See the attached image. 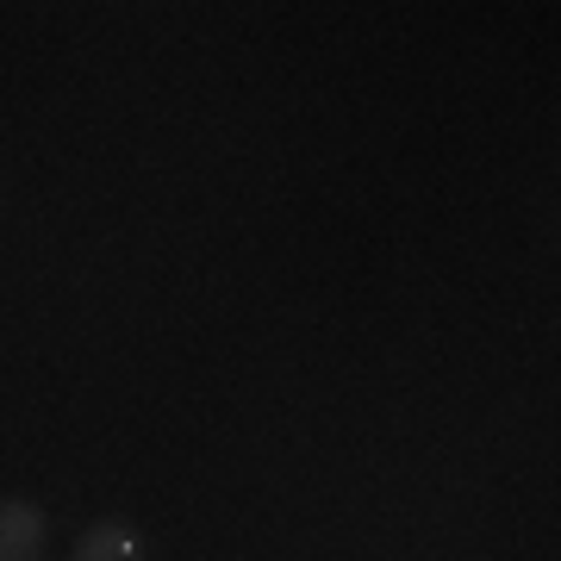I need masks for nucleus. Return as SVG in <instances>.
<instances>
[{
	"label": "nucleus",
	"instance_id": "obj_1",
	"mask_svg": "<svg viewBox=\"0 0 561 561\" xmlns=\"http://www.w3.org/2000/svg\"><path fill=\"white\" fill-rule=\"evenodd\" d=\"M50 524L32 500H0V561H44Z\"/></svg>",
	"mask_w": 561,
	"mask_h": 561
},
{
	"label": "nucleus",
	"instance_id": "obj_2",
	"mask_svg": "<svg viewBox=\"0 0 561 561\" xmlns=\"http://www.w3.org/2000/svg\"><path fill=\"white\" fill-rule=\"evenodd\" d=\"M69 561H144V537L119 518H101L76 537V556Z\"/></svg>",
	"mask_w": 561,
	"mask_h": 561
}]
</instances>
